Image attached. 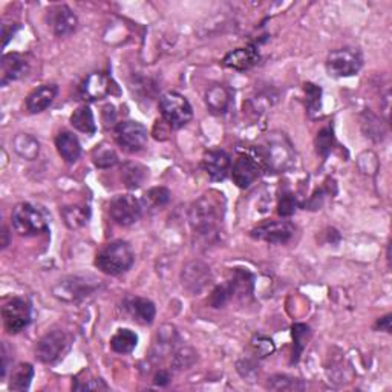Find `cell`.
Returning <instances> with one entry per match:
<instances>
[{"label":"cell","instance_id":"1","mask_svg":"<svg viewBox=\"0 0 392 392\" xmlns=\"http://www.w3.org/2000/svg\"><path fill=\"white\" fill-rule=\"evenodd\" d=\"M225 213L224 195L212 190L196 200L189 210L192 230L204 239H216L221 232Z\"/></svg>","mask_w":392,"mask_h":392},{"label":"cell","instance_id":"2","mask_svg":"<svg viewBox=\"0 0 392 392\" xmlns=\"http://www.w3.org/2000/svg\"><path fill=\"white\" fill-rule=\"evenodd\" d=\"M256 152L264 170L285 172L294 166L296 153L284 133H268Z\"/></svg>","mask_w":392,"mask_h":392},{"label":"cell","instance_id":"3","mask_svg":"<svg viewBox=\"0 0 392 392\" xmlns=\"http://www.w3.org/2000/svg\"><path fill=\"white\" fill-rule=\"evenodd\" d=\"M135 262V253L126 241L106 244L96 256V267L108 276H120L129 272Z\"/></svg>","mask_w":392,"mask_h":392},{"label":"cell","instance_id":"4","mask_svg":"<svg viewBox=\"0 0 392 392\" xmlns=\"http://www.w3.org/2000/svg\"><path fill=\"white\" fill-rule=\"evenodd\" d=\"M100 285L101 281L94 276H68L54 285L53 294L61 302L77 304L94 296Z\"/></svg>","mask_w":392,"mask_h":392},{"label":"cell","instance_id":"5","mask_svg":"<svg viewBox=\"0 0 392 392\" xmlns=\"http://www.w3.org/2000/svg\"><path fill=\"white\" fill-rule=\"evenodd\" d=\"M254 277L250 272L242 270V268H234L232 272L230 279L225 284L216 287L212 293L210 305L213 308H221L227 302H230L233 297H245L253 293Z\"/></svg>","mask_w":392,"mask_h":392},{"label":"cell","instance_id":"6","mask_svg":"<svg viewBox=\"0 0 392 392\" xmlns=\"http://www.w3.org/2000/svg\"><path fill=\"white\" fill-rule=\"evenodd\" d=\"M11 222L16 233L25 238L46 233L49 225L46 216L36 205L29 202H20L13 209Z\"/></svg>","mask_w":392,"mask_h":392},{"label":"cell","instance_id":"7","mask_svg":"<svg viewBox=\"0 0 392 392\" xmlns=\"http://www.w3.org/2000/svg\"><path fill=\"white\" fill-rule=\"evenodd\" d=\"M160 110L163 120L170 129H181L193 118V109L189 100L178 92H166L160 98Z\"/></svg>","mask_w":392,"mask_h":392},{"label":"cell","instance_id":"8","mask_svg":"<svg viewBox=\"0 0 392 392\" xmlns=\"http://www.w3.org/2000/svg\"><path fill=\"white\" fill-rule=\"evenodd\" d=\"M363 66V56L356 48H340L331 51L326 58L328 74L336 78L357 76Z\"/></svg>","mask_w":392,"mask_h":392},{"label":"cell","instance_id":"9","mask_svg":"<svg viewBox=\"0 0 392 392\" xmlns=\"http://www.w3.org/2000/svg\"><path fill=\"white\" fill-rule=\"evenodd\" d=\"M115 138L123 150L129 153H137L146 148L149 133L146 126L141 125V123L128 120L118 123L115 126Z\"/></svg>","mask_w":392,"mask_h":392},{"label":"cell","instance_id":"10","mask_svg":"<svg viewBox=\"0 0 392 392\" xmlns=\"http://www.w3.org/2000/svg\"><path fill=\"white\" fill-rule=\"evenodd\" d=\"M109 213L118 225L129 227L141 220L143 204L133 195H117L109 204Z\"/></svg>","mask_w":392,"mask_h":392},{"label":"cell","instance_id":"11","mask_svg":"<svg viewBox=\"0 0 392 392\" xmlns=\"http://www.w3.org/2000/svg\"><path fill=\"white\" fill-rule=\"evenodd\" d=\"M4 325L8 334H19L31 324V305L24 297H13L2 308Z\"/></svg>","mask_w":392,"mask_h":392},{"label":"cell","instance_id":"12","mask_svg":"<svg viewBox=\"0 0 392 392\" xmlns=\"http://www.w3.org/2000/svg\"><path fill=\"white\" fill-rule=\"evenodd\" d=\"M296 227L293 222L282 221H267L261 225L254 227L250 232V236L256 241H264L273 245H284L292 241L294 236Z\"/></svg>","mask_w":392,"mask_h":392},{"label":"cell","instance_id":"13","mask_svg":"<svg viewBox=\"0 0 392 392\" xmlns=\"http://www.w3.org/2000/svg\"><path fill=\"white\" fill-rule=\"evenodd\" d=\"M69 348V337L61 329L46 333L36 345V357L42 363H56Z\"/></svg>","mask_w":392,"mask_h":392},{"label":"cell","instance_id":"14","mask_svg":"<svg viewBox=\"0 0 392 392\" xmlns=\"http://www.w3.org/2000/svg\"><path fill=\"white\" fill-rule=\"evenodd\" d=\"M212 282V272L207 264L201 261H190L181 272V284L190 294H201Z\"/></svg>","mask_w":392,"mask_h":392},{"label":"cell","instance_id":"15","mask_svg":"<svg viewBox=\"0 0 392 392\" xmlns=\"http://www.w3.org/2000/svg\"><path fill=\"white\" fill-rule=\"evenodd\" d=\"M264 172L262 164L256 157L249 153H241L233 163L232 178L239 189H249L250 185L261 178Z\"/></svg>","mask_w":392,"mask_h":392},{"label":"cell","instance_id":"16","mask_svg":"<svg viewBox=\"0 0 392 392\" xmlns=\"http://www.w3.org/2000/svg\"><path fill=\"white\" fill-rule=\"evenodd\" d=\"M46 24L57 37H66L76 33L78 19L68 5H54L46 11Z\"/></svg>","mask_w":392,"mask_h":392},{"label":"cell","instance_id":"17","mask_svg":"<svg viewBox=\"0 0 392 392\" xmlns=\"http://www.w3.org/2000/svg\"><path fill=\"white\" fill-rule=\"evenodd\" d=\"M202 169L212 181H224L232 169L230 155L221 149H213L204 153Z\"/></svg>","mask_w":392,"mask_h":392},{"label":"cell","instance_id":"18","mask_svg":"<svg viewBox=\"0 0 392 392\" xmlns=\"http://www.w3.org/2000/svg\"><path fill=\"white\" fill-rule=\"evenodd\" d=\"M112 80L105 72H92L80 85V96L86 101H98L110 94Z\"/></svg>","mask_w":392,"mask_h":392},{"label":"cell","instance_id":"19","mask_svg":"<svg viewBox=\"0 0 392 392\" xmlns=\"http://www.w3.org/2000/svg\"><path fill=\"white\" fill-rule=\"evenodd\" d=\"M261 54H259V48L256 45H247L242 48H236L230 53H227L222 58V65L225 68H230L234 71H249L253 66L257 65L259 61Z\"/></svg>","mask_w":392,"mask_h":392},{"label":"cell","instance_id":"20","mask_svg":"<svg viewBox=\"0 0 392 392\" xmlns=\"http://www.w3.org/2000/svg\"><path fill=\"white\" fill-rule=\"evenodd\" d=\"M28 69V61L20 54H5L2 57V63H0V85L5 88L13 81L22 78L26 76Z\"/></svg>","mask_w":392,"mask_h":392},{"label":"cell","instance_id":"21","mask_svg":"<svg viewBox=\"0 0 392 392\" xmlns=\"http://www.w3.org/2000/svg\"><path fill=\"white\" fill-rule=\"evenodd\" d=\"M125 309L128 314L143 325H150L155 321V316H157V308L155 304L146 297H138V296H130L125 299Z\"/></svg>","mask_w":392,"mask_h":392},{"label":"cell","instance_id":"22","mask_svg":"<svg viewBox=\"0 0 392 392\" xmlns=\"http://www.w3.org/2000/svg\"><path fill=\"white\" fill-rule=\"evenodd\" d=\"M58 94L57 85H42L26 97V109L29 113H40L46 110Z\"/></svg>","mask_w":392,"mask_h":392},{"label":"cell","instance_id":"23","mask_svg":"<svg viewBox=\"0 0 392 392\" xmlns=\"http://www.w3.org/2000/svg\"><path fill=\"white\" fill-rule=\"evenodd\" d=\"M56 148L60 157L69 164H74L76 161H78L81 155V144L77 135L68 130L60 132L56 137Z\"/></svg>","mask_w":392,"mask_h":392},{"label":"cell","instance_id":"24","mask_svg":"<svg viewBox=\"0 0 392 392\" xmlns=\"http://www.w3.org/2000/svg\"><path fill=\"white\" fill-rule=\"evenodd\" d=\"M230 101L232 94L224 85H213L205 92V105H207V109L215 113V115L225 113L230 106Z\"/></svg>","mask_w":392,"mask_h":392},{"label":"cell","instance_id":"25","mask_svg":"<svg viewBox=\"0 0 392 392\" xmlns=\"http://www.w3.org/2000/svg\"><path fill=\"white\" fill-rule=\"evenodd\" d=\"M60 215L63 218L68 229L76 230L80 227L86 225V222L91 218V209L83 204H74V205H65L63 209H60Z\"/></svg>","mask_w":392,"mask_h":392},{"label":"cell","instance_id":"26","mask_svg":"<svg viewBox=\"0 0 392 392\" xmlns=\"http://www.w3.org/2000/svg\"><path fill=\"white\" fill-rule=\"evenodd\" d=\"M13 148L19 157L26 161L36 160L40 153V143L31 133H17L13 140Z\"/></svg>","mask_w":392,"mask_h":392},{"label":"cell","instance_id":"27","mask_svg":"<svg viewBox=\"0 0 392 392\" xmlns=\"http://www.w3.org/2000/svg\"><path fill=\"white\" fill-rule=\"evenodd\" d=\"M71 125L78 132L88 133V135H94L97 132V125L94 120V113H92L91 108L88 105L78 106L71 115Z\"/></svg>","mask_w":392,"mask_h":392},{"label":"cell","instance_id":"28","mask_svg":"<svg viewBox=\"0 0 392 392\" xmlns=\"http://www.w3.org/2000/svg\"><path fill=\"white\" fill-rule=\"evenodd\" d=\"M138 344V336L128 328H120L110 339V348L117 354H130Z\"/></svg>","mask_w":392,"mask_h":392},{"label":"cell","instance_id":"29","mask_svg":"<svg viewBox=\"0 0 392 392\" xmlns=\"http://www.w3.org/2000/svg\"><path fill=\"white\" fill-rule=\"evenodd\" d=\"M33 378H34V366L31 363H19L11 371L8 388L11 391H28Z\"/></svg>","mask_w":392,"mask_h":392},{"label":"cell","instance_id":"30","mask_svg":"<svg viewBox=\"0 0 392 392\" xmlns=\"http://www.w3.org/2000/svg\"><path fill=\"white\" fill-rule=\"evenodd\" d=\"M148 169L138 163H128L121 169V180L128 189H138L148 178Z\"/></svg>","mask_w":392,"mask_h":392},{"label":"cell","instance_id":"31","mask_svg":"<svg viewBox=\"0 0 392 392\" xmlns=\"http://www.w3.org/2000/svg\"><path fill=\"white\" fill-rule=\"evenodd\" d=\"M362 129L365 137H368L369 140H373L376 143H380L381 140L385 138L386 130L383 123L380 121V118L373 113L371 110H365L363 117H362Z\"/></svg>","mask_w":392,"mask_h":392},{"label":"cell","instance_id":"32","mask_svg":"<svg viewBox=\"0 0 392 392\" xmlns=\"http://www.w3.org/2000/svg\"><path fill=\"white\" fill-rule=\"evenodd\" d=\"M292 334H293V340H294L292 363L294 365L299 362V359H301V356L304 353L308 339H309V336H311V329H309V326L305 324H294L292 326Z\"/></svg>","mask_w":392,"mask_h":392},{"label":"cell","instance_id":"33","mask_svg":"<svg viewBox=\"0 0 392 392\" xmlns=\"http://www.w3.org/2000/svg\"><path fill=\"white\" fill-rule=\"evenodd\" d=\"M267 388L273 391H304L306 385L301 378H296L287 374H276L268 378Z\"/></svg>","mask_w":392,"mask_h":392},{"label":"cell","instance_id":"34","mask_svg":"<svg viewBox=\"0 0 392 392\" xmlns=\"http://www.w3.org/2000/svg\"><path fill=\"white\" fill-rule=\"evenodd\" d=\"M304 91L306 97V112L309 115H316L322 109V88L314 83H305Z\"/></svg>","mask_w":392,"mask_h":392},{"label":"cell","instance_id":"35","mask_svg":"<svg viewBox=\"0 0 392 392\" xmlns=\"http://www.w3.org/2000/svg\"><path fill=\"white\" fill-rule=\"evenodd\" d=\"M334 146V132L333 128H324L317 132L316 137V150L321 155L324 160L328 158V155L331 153Z\"/></svg>","mask_w":392,"mask_h":392},{"label":"cell","instance_id":"36","mask_svg":"<svg viewBox=\"0 0 392 392\" xmlns=\"http://www.w3.org/2000/svg\"><path fill=\"white\" fill-rule=\"evenodd\" d=\"M296 205L297 202L294 193L288 187L281 189L279 200H277V213H279V216H282V218L292 216L296 212Z\"/></svg>","mask_w":392,"mask_h":392},{"label":"cell","instance_id":"37","mask_svg":"<svg viewBox=\"0 0 392 392\" xmlns=\"http://www.w3.org/2000/svg\"><path fill=\"white\" fill-rule=\"evenodd\" d=\"M196 359H198V356H196L195 351L189 346H184V348H180L177 353H175L173 356V360H172V366L175 369H189L195 365Z\"/></svg>","mask_w":392,"mask_h":392},{"label":"cell","instance_id":"38","mask_svg":"<svg viewBox=\"0 0 392 392\" xmlns=\"http://www.w3.org/2000/svg\"><path fill=\"white\" fill-rule=\"evenodd\" d=\"M92 158H94V164L98 169H108V167L115 166V164L118 163V157H117L115 150L110 148H105V146L96 149L94 157Z\"/></svg>","mask_w":392,"mask_h":392},{"label":"cell","instance_id":"39","mask_svg":"<svg viewBox=\"0 0 392 392\" xmlns=\"http://www.w3.org/2000/svg\"><path fill=\"white\" fill-rule=\"evenodd\" d=\"M170 201V190L166 187H153L146 193V202L155 207H163Z\"/></svg>","mask_w":392,"mask_h":392},{"label":"cell","instance_id":"40","mask_svg":"<svg viewBox=\"0 0 392 392\" xmlns=\"http://www.w3.org/2000/svg\"><path fill=\"white\" fill-rule=\"evenodd\" d=\"M252 345L256 351L257 357H267V356H270L274 351L273 340L268 339V337H264V336H256L252 340Z\"/></svg>","mask_w":392,"mask_h":392},{"label":"cell","instance_id":"41","mask_svg":"<svg viewBox=\"0 0 392 392\" xmlns=\"http://www.w3.org/2000/svg\"><path fill=\"white\" fill-rule=\"evenodd\" d=\"M74 389L76 391H106L109 389V386L105 383V380L92 378V380H88L83 385H76Z\"/></svg>","mask_w":392,"mask_h":392},{"label":"cell","instance_id":"42","mask_svg":"<svg viewBox=\"0 0 392 392\" xmlns=\"http://www.w3.org/2000/svg\"><path fill=\"white\" fill-rule=\"evenodd\" d=\"M20 29V24H4L2 25V36H4V46L8 45L9 40Z\"/></svg>","mask_w":392,"mask_h":392},{"label":"cell","instance_id":"43","mask_svg":"<svg viewBox=\"0 0 392 392\" xmlns=\"http://www.w3.org/2000/svg\"><path fill=\"white\" fill-rule=\"evenodd\" d=\"M115 108H113L112 105H106L105 108H103V120H105V125L106 128L112 126L113 123H115Z\"/></svg>","mask_w":392,"mask_h":392},{"label":"cell","instance_id":"44","mask_svg":"<svg viewBox=\"0 0 392 392\" xmlns=\"http://www.w3.org/2000/svg\"><path fill=\"white\" fill-rule=\"evenodd\" d=\"M170 374L167 373V371H164V369H161V371H158V373L157 374H155V377H153V383L155 385H157V386H167L169 383H170Z\"/></svg>","mask_w":392,"mask_h":392},{"label":"cell","instance_id":"45","mask_svg":"<svg viewBox=\"0 0 392 392\" xmlns=\"http://www.w3.org/2000/svg\"><path fill=\"white\" fill-rule=\"evenodd\" d=\"M391 319L392 316L391 314H386L383 317H380L378 321L376 322V329H380V331H385V333H391Z\"/></svg>","mask_w":392,"mask_h":392},{"label":"cell","instance_id":"46","mask_svg":"<svg viewBox=\"0 0 392 392\" xmlns=\"http://www.w3.org/2000/svg\"><path fill=\"white\" fill-rule=\"evenodd\" d=\"M2 236H4V241H2V249H5V247L8 245V230H6V227H4V229H2Z\"/></svg>","mask_w":392,"mask_h":392}]
</instances>
